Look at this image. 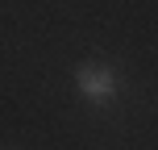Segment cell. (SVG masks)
Here are the masks:
<instances>
[{
	"instance_id": "cell-1",
	"label": "cell",
	"mask_w": 158,
	"mask_h": 150,
	"mask_svg": "<svg viewBox=\"0 0 158 150\" xmlns=\"http://www.w3.org/2000/svg\"><path fill=\"white\" fill-rule=\"evenodd\" d=\"M75 88H79L83 100L108 104L112 96H117V71L104 67V63H83V67H75Z\"/></svg>"
}]
</instances>
